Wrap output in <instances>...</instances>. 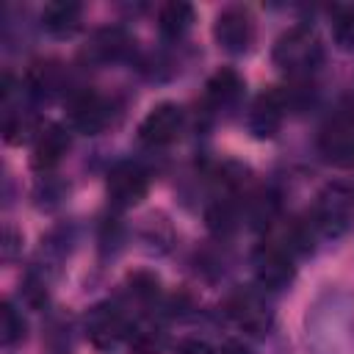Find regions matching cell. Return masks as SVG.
Segmentation results:
<instances>
[{"label":"cell","mask_w":354,"mask_h":354,"mask_svg":"<svg viewBox=\"0 0 354 354\" xmlns=\"http://www.w3.org/2000/svg\"><path fill=\"white\" fill-rule=\"evenodd\" d=\"M218 348H213L210 343L205 340H196V337H188V340H180L177 343V351L174 354H216Z\"/></svg>","instance_id":"24"},{"label":"cell","mask_w":354,"mask_h":354,"mask_svg":"<svg viewBox=\"0 0 354 354\" xmlns=\"http://www.w3.org/2000/svg\"><path fill=\"white\" fill-rule=\"evenodd\" d=\"M149 174L133 160H122L108 171V199L116 207H133L147 196Z\"/></svg>","instance_id":"8"},{"label":"cell","mask_w":354,"mask_h":354,"mask_svg":"<svg viewBox=\"0 0 354 354\" xmlns=\"http://www.w3.org/2000/svg\"><path fill=\"white\" fill-rule=\"evenodd\" d=\"M130 50H133V39L122 28H102L94 33L91 44L86 47V58L97 64H108V61L124 58Z\"/></svg>","instance_id":"14"},{"label":"cell","mask_w":354,"mask_h":354,"mask_svg":"<svg viewBox=\"0 0 354 354\" xmlns=\"http://www.w3.org/2000/svg\"><path fill=\"white\" fill-rule=\"evenodd\" d=\"M185 124V111L177 102L155 105L138 124V141L147 147H166L171 144Z\"/></svg>","instance_id":"7"},{"label":"cell","mask_w":354,"mask_h":354,"mask_svg":"<svg viewBox=\"0 0 354 354\" xmlns=\"http://www.w3.org/2000/svg\"><path fill=\"white\" fill-rule=\"evenodd\" d=\"M22 337H25V318H22V313L11 301H3V307H0V340H3V346H14Z\"/></svg>","instance_id":"21"},{"label":"cell","mask_w":354,"mask_h":354,"mask_svg":"<svg viewBox=\"0 0 354 354\" xmlns=\"http://www.w3.org/2000/svg\"><path fill=\"white\" fill-rule=\"evenodd\" d=\"M127 343H130L133 354H160L163 343H166V335L155 324H138V326L130 329Z\"/></svg>","instance_id":"19"},{"label":"cell","mask_w":354,"mask_h":354,"mask_svg":"<svg viewBox=\"0 0 354 354\" xmlns=\"http://www.w3.org/2000/svg\"><path fill=\"white\" fill-rule=\"evenodd\" d=\"M332 36L340 50H354V6L335 8L332 17Z\"/></svg>","instance_id":"22"},{"label":"cell","mask_w":354,"mask_h":354,"mask_svg":"<svg viewBox=\"0 0 354 354\" xmlns=\"http://www.w3.org/2000/svg\"><path fill=\"white\" fill-rule=\"evenodd\" d=\"M310 221H313L318 235L340 238L354 221V191L348 185H340V183L326 185L315 199Z\"/></svg>","instance_id":"2"},{"label":"cell","mask_w":354,"mask_h":354,"mask_svg":"<svg viewBox=\"0 0 354 354\" xmlns=\"http://www.w3.org/2000/svg\"><path fill=\"white\" fill-rule=\"evenodd\" d=\"M227 315L246 332L252 335H263L274 315H271V307L266 304V299L257 293V290H238L227 299Z\"/></svg>","instance_id":"10"},{"label":"cell","mask_w":354,"mask_h":354,"mask_svg":"<svg viewBox=\"0 0 354 354\" xmlns=\"http://www.w3.org/2000/svg\"><path fill=\"white\" fill-rule=\"evenodd\" d=\"M3 130H6V141L8 144H22L25 138H30V133H39L36 130V119L22 108H8L6 111Z\"/></svg>","instance_id":"20"},{"label":"cell","mask_w":354,"mask_h":354,"mask_svg":"<svg viewBox=\"0 0 354 354\" xmlns=\"http://www.w3.org/2000/svg\"><path fill=\"white\" fill-rule=\"evenodd\" d=\"M25 86L33 97H55L58 91H64L66 86V66L55 58H44L30 64L28 75H25Z\"/></svg>","instance_id":"13"},{"label":"cell","mask_w":354,"mask_h":354,"mask_svg":"<svg viewBox=\"0 0 354 354\" xmlns=\"http://www.w3.org/2000/svg\"><path fill=\"white\" fill-rule=\"evenodd\" d=\"M216 354H252V351H249L243 343H224Z\"/></svg>","instance_id":"25"},{"label":"cell","mask_w":354,"mask_h":354,"mask_svg":"<svg viewBox=\"0 0 354 354\" xmlns=\"http://www.w3.org/2000/svg\"><path fill=\"white\" fill-rule=\"evenodd\" d=\"M111 113H113L111 102L97 91L83 88V91L72 94V100H69V124L77 133L94 136V133L105 130L111 122Z\"/></svg>","instance_id":"9"},{"label":"cell","mask_w":354,"mask_h":354,"mask_svg":"<svg viewBox=\"0 0 354 354\" xmlns=\"http://www.w3.org/2000/svg\"><path fill=\"white\" fill-rule=\"evenodd\" d=\"M254 277L257 285L266 290H282L293 282L296 277V266H293V254L282 246V243H263L254 252Z\"/></svg>","instance_id":"6"},{"label":"cell","mask_w":354,"mask_h":354,"mask_svg":"<svg viewBox=\"0 0 354 354\" xmlns=\"http://www.w3.org/2000/svg\"><path fill=\"white\" fill-rule=\"evenodd\" d=\"M213 39L218 41L221 50H227L232 55L246 53L254 41V19H252L249 8L227 6L224 11H218V17L213 22Z\"/></svg>","instance_id":"5"},{"label":"cell","mask_w":354,"mask_h":354,"mask_svg":"<svg viewBox=\"0 0 354 354\" xmlns=\"http://www.w3.org/2000/svg\"><path fill=\"white\" fill-rule=\"evenodd\" d=\"M194 25V6L191 3H166L158 14V30L163 39L177 41L183 39Z\"/></svg>","instance_id":"17"},{"label":"cell","mask_w":354,"mask_h":354,"mask_svg":"<svg viewBox=\"0 0 354 354\" xmlns=\"http://www.w3.org/2000/svg\"><path fill=\"white\" fill-rule=\"evenodd\" d=\"M127 285H130V288H127L130 296H136V299L144 301V304L155 301L158 293H160V282H158V277H152V274H147V271H136V274L130 277Z\"/></svg>","instance_id":"23"},{"label":"cell","mask_w":354,"mask_h":354,"mask_svg":"<svg viewBox=\"0 0 354 354\" xmlns=\"http://www.w3.org/2000/svg\"><path fill=\"white\" fill-rule=\"evenodd\" d=\"M80 17H83V6L72 3V0H55L47 3L41 11V25L47 33L53 36H72L80 28Z\"/></svg>","instance_id":"15"},{"label":"cell","mask_w":354,"mask_h":354,"mask_svg":"<svg viewBox=\"0 0 354 354\" xmlns=\"http://www.w3.org/2000/svg\"><path fill=\"white\" fill-rule=\"evenodd\" d=\"M243 94V80L235 69H218L205 88V100L210 108H230L241 100Z\"/></svg>","instance_id":"16"},{"label":"cell","mask_w":354,"mask_h":354,"mask_svg":"<svg viewBox=\"0 0 354 354\" xmlns=\"http://www.w3.org/2000/svg\"><path fill=\"white\" fill-rule=\"evenodd\" d=\"M318 152L332 166H354V111L337 108L318 133Z\"/></svg>","instance_id":"3"},{"label":"cell","mask_w":354,"mask_h":354,"mask_svg":"<svg viewBox=\"0 0 354 354\" xmlns=\"http://www.w3.org/2000/svg\"><path fill=\"white\" fill-rule=\"evenodd\" d=\"M288 108H290L288 91H282V88L263 91V94L254 100L252 111H249V130H252L257 138H271V136L279 130V124H282Z\"/></svg>","instance_id":"11"},{"label":"cell","mask_w":354,"mask_h":354,"mask_svg":"<svg viewBox=\"0 0 354 354\" xmlns=\"http://www.w3.org/2000/svg\"><path fill=\"white\" fill-rule=\"evenodd\" d=\"M130 318L113 301H100L86 313V337L97 348H113L116 343L130 337Z\"/></svg>","instance_id":"4"},{"label":"cell","mask_w":354,"mask_h":354,"mask_svg":"<svg viewBox=\"0 0 354 354\" xmlns=\"http://www.w3.org/2000/svg\"><path fill=\"white\" fill-rule=\"evenodd\" d=\"M66 152H69V130L64 124H47L33 138V158L30 160L39 171H50L53 166H58L64 160Z\"/></svg>","instance_id":"12"},{"label":"cell","mask_w":354,"mask_h":354,"mask_svg":"<svg viewBox=\"0 0 354 354\" xmlns=\"http://www.w3.org/2000/svg\"><path fill=\"white\" fill-rule=\"evenodd\" d=\"M205 221H207V227H210L213 235L227 238V235H232V232L238 230V224H241V207H238V202H235L232 196H221V199H216V202L205 210Z\"/></svg>","instance_id":"18"},{"label":"cell","mask_w":354,"mask_h":354,"mask_svg":"<svg viewBox=\"0 0 354 354\" xmlns=\"http://www.w3.org/2000/svg\"><path fill=\"white\" fill-rule=\"evenodd\" d=\"M321 41L315 36V30L310 25H293L288 28L277 44H274V64L288 72L290 77H307L310 72H315V66L321 64Z\"/></svg>","instance_id":"1"}]
</instances>
